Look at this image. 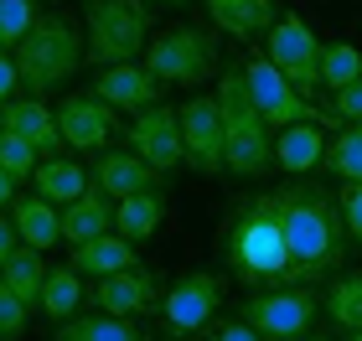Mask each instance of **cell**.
<instances>
[{
    "label": "cell",
    "instance_id": "obj_4",
    "mask_svg": "<svg viewBox=\"0 0 362 341\" xmlns=\"http://www.w3.org/2000/svg\"><path fill=\"white\" fill-rule=\"evenodd\" d=\"M83 11H88L83 62H93V68L104 73V68L145 57L151 26H156V11L145 6V0H83Z\"/></svg>",
    "mask_w": 362,
    "mask_h": 341
},
{
    "label": "cell",
    "instance_id": "obj_17",
    "mask_svg": "<svg viewBox=\"0 0 362 341\" xmlns=\"http://www.w3.org/2000/svg\"><path fill=\"white\" fill-rule=\"evenodd\" d=\"M0 129H11V135H21L31 150H37L42 160L57 155L62 145V129H57V109H47L42 99H11L6 109H0Z\"/></svg>",
    "mask_w": 362,
    "mask_h": 341
},
{
    "label": "cell",
    "instance_id": "obj_11",
    "mask_svg": "<svg viewBox=\"0 0 362 341\" xmlns=\"http://www.w3.org/2000/svg\"><path fill=\"white\" fill-rule=\"evenodd\" d=\"M57 129H62V145H73V150H93V155L114 150V140L129 135L124 119H119V109L98 104L93 93H88V99H83V93H68V99L57 104Z\"/></svg>",
    "mask_w": 362,
    "mask_h": 341
},
{
    "label": "cell",
    "instance_id": "obj_41",
    "mask_svg": "<svg viewBox=\"0 0 362 341\" xmlns=\"http://www.w3.org/2000/svg\"><path fill=\"white\" fill-rule=\"evenodd\" d=\"M352 341H362V331H352Z\"/></svg>",
    "mask_w": 362,
    "mask_h": 341
},
{
    "label": "cell",
    "instance_id": "obj_42",
    "mask_svg": "<svg viewBox=\"0 0 362 341\" xmlns=\"http://www.w3.org/2000/svg\"><path fill=\"white\" fill-rule=\"evenodd\" d=\"M310 341H326V336H310Z\"/></svg>",
    "mask_w": 362,
    "mask_h": 341
},
{
    "label": "cell",
    "instance_id": "obj_32",
    "mask_svg": "<svg viewBox=\"0 0 362 341\" xmlns=\"http://www.w3.org/2000/svg\"><path fill=\"white\" fill-rule=\"evenodd\" d=\"M37 166H42V155L31 150V145H26L21 135L0 129V171H11L16 181H21V176H37Z\"/></svg>",
    "mask_w": 362,
    "mask_h": 341
},
{
    "label": "cell",
    "instance_id": "obj_38",
    "mask_svg": "<svg viewBox=\"0 0 362 341\" xmlns=\"http://www.w3.org/2000/svg\"><path fill=\"white\" fill-rule=\"evenodd\" d=\"M21 249V233H16V222L11 217H0V269L11 264V253Z\"/></svg>",
    "mask_w": 362,
    "mask_h": 341
},
{
    "label": "cell",
    "instance_id": "obj_2",
    "mask_svg": "<svg viewBox=\"0 0 362 341\" xmlns=\"http://www.w3.org/2000/svg\"><path fill=\"white\" fill-rule=\"evenodd\" d=\"M223 258L249 289L290 285V249H285V222H279L274 191H254L233 207V217L223 227Z\"/></svg>",
    "mask_w": 362,
    "mask_h": 341
},
{
    "label": "cell",
    "instance_id": "obj_31",
    "mask_svg": "<svg viewBox=\"0 0 362 341\" xmlns=\"http://www.w3.org/2000/svg\"><path fill=\"white\" fill-rule=\"evenodd\" d=\"M326 316L347 331H362V274H341L326 295Z\"/></svg>",
    "mask_w": 362,
    "mask_h": 341
},
{
    "label": "cell",
    "instance_id": "obj_34",
    "mask_svg": "<svg viewBox=\"0 0 362 341\" xmlns=\"http://www.w3.org/2000/svg\"><path fill=\"white\" fill-rule=\"evenodd\" d=\"M332 119H341V124H362V78L357 83H347L332 99Z\"/></svg>",
    "mask_w": 362,
    "mask_h": 341
},
{
    "label": "cell",
    "instance_id": "obj_18",
    "mask_svg": "<svg viewBox=\"0 0 362 341\" xmlns=\"http://www.w3.org/2000/svg\"><path fill=\"white\" fill-rule=\"evenodd\" d=\"M212 11V26L228 31L238 42H254V37H269L274 21H279V6L274 0H202Z\"/></svg>",
    "mask_w": 362,
    "mask_h": 341
},
{
    "label": "cell",
    "instance_id": "obj_24",
    "mask_svg": "<svg viewBox=\"0 0 362 341\" xmlns=\"http://www.w3.org/2000/svg\"><path fill=\"white\" fill-rule=\"evenodd\" d=\"M31 181H37V197H47L52 207H57V202H62V207H73V202L93 186V181H88V171L78 166V160H57V155H52V160H42Z\"/></svg>",
    "mask_w": 362,
    "mask_h": 341
},
{
    "label": "cell",
    "instance_id": "obj_13",
    "mask_svg": "<svg viewBox=\"0 0 362 341\" xmlns=\"http://www.w3.org/2000/svg\"><path fill=\"white\" fill-rule=\"evenodd\" d=\"M129 150H135L145 166H156L160 176H171L176 166H187V140H181V119H176V109L166 104H156V109H145L135 114V124H129Z\"/></svg>",
    "mask_w": 362,
    "mask_h": 341
},
{
    "label": "cell",
    "instance_id": "obj_22",
    "mask_svg": "<svg viewBox=\"0 0 362 341\" xmlns=\"http://www.w3.org/2000/svg\"><path fill=\"white\" fill-rule=\"evenodd\" d=\"M104 233H114V207H109V197L98 186H88L83 197L62 213V238L78 249V243H93V238H104Z\"/></svg>",
    "mask_w": 362,
    "mask_h": 341
},
{
    "label": "cell",
    "instance_id": "obj_16",
    "mask_svg": "<svg viewBox=\"0 0 362 341\" xmlns=\"http://www.w3.org/2000/svg\"><path fill=\"white\" fill-rule=\"evenodd\" d=\"M93 305L104 316H145V311H160V285L151 269H124L93 285Z\"/></svg>",
    "mask_w": 362,
    "mask_h": 341
},
{
    "label": "cell",
    "instance_id": "obj_15",
    "mask_svg": "<svg viewBox=\"0 0 362 341\" xmlns=\"http://www.w3.org/2000/svg\"><path fill=\"white\" fill-rule=\"evenodd\" d=\"M88 176H93V186L104 191V197H119V202L140 197V191H166V181H171V176H160L156 166H145L129 145H124V150H104L93 160Z\"/></svg>",
    "mask_w": 362,
    "mask_h": 341
},
{
    "label": "cell",
    "instance_id": "obj_28",
    "mask_svg": "<svg viewBox=\"0 0 362 341\" xmlns=\"http://www.w3.org/2000/svg\"><path fill=\"white\" fill-rule=\"evenodd\" d=\"M357 78H362V52L352 42H326L321 47V88L341 93L347 83H357Z\"/></svg>",
    "mask_w": 362,
    "mask_h": 341
},
{
    "label": "cell",
    "instance_id": "obj_26",
    "mask_svg": "<svg viewBox=\"0 0 362 341\" xmlns=\"http://www.w3.org/2000/svg\"><path fill=\"white\" fill-rule=\"evenodd\" d=\"M0 280H6V285L16 289V295H21V300H26V311H42V285H47V258H42L37 249H26V243H21V249H16V253H11V264H6V269H0Z\"/></svg>",
    "mask_w": 362,
    "mask_h": 341
},
{
    "label": "cell",
    "instance_id": "obj_1",
    "mask_svg": "<svg viewBox=\"0 0 362 341\" xmlns=\"http://www.w3.org/2000/svg\"><path fill=\"white\" fill-rule=\"evenodd\" d=\"M274 202L290 249V285H316L326 274H337L347 258V238H341L347 222L337 217L332 191L305 181V176H290L285 186H274Z\"/></svg>",
    "mask_w": 362,
    "mask_h": 341
},
{
    "label": "cell",
    "instance_id": "obj_33",
    "mask_svg": "<svg viewBox=\"0 0 362 341\" xmlns=\"http://www.w3.org/2000/svg\"><path fill=\"white\" fill-rule=\"evenodd\" d=\"M26 316H31L26 300L16 295L6 280H0V341H16V336H21V331H26Z\"/></svg>",
    "mask_w": 362,
    "mask_h": 341
},
{
    "label": "cell",
    "instance_id": "obj_25",
    "mask_svg": "<svg viewBox=\"0 0 362 341\" xmlns=\"http://www.w3.org/2000/svg\"><path fill=\"white\" fill-rule=\"evenodd\" d=\"M78 305H83V274H78L73 264L47 269V285H42V316H47V321H73Z\"/></svg>",
    "mask_w": 362,
    "mask_h": 341
},
{
    "label": "cell",
    "instance_id": "obj_39",
    "mask_svg": "<svg viewBox=\"0 0 362 341\" xmlns=\"http://www.w3.org/2000/svg\"><path fill=\"white\" fill-rule=\"evenodd\" d=\"M6 207H16V176L0 171V213H6Z\"/></svg>",
    "mask_w": 362,
    "mask_h": 341
},
{
    "label": "cell",
    "instance_id": "obj_3",
    "mask_svg": "<svg viewBox=\"0 0 362 341\" xmlns=\"http://www.w3.org/2000/svg\"><path fill=\"white\" fill-rule=\"evenodd\" d=\"M218 114H223V140H228V171L233 176H264L274 166V129L264 124L243 68H228L218 78Z\"/></svg>",
    "mask_w": 362,
    "mask_h": 341
},
{
    "label": "cell",
    "instance_id": "obj_30",
    "mask_svg": "<svg viewBox=\"0 0 362 341\" xmlns=\"http://www.w3.org/2000/svg\"><path fill=\"white\" fill-rule=\"evenodd\" d=\"M37 21H42L37 0H0V52H16L37 31Z\"/></svg>",
    "mask_w": 362,
    "mask_h": 341
},
{
    "label": "cell",
    "instance_id": "obj_6",
    "mask_svg": "<svg viewBox=\"0 0 362 341\" xmlns=\"http://www.w3.org/2000/svg\"><path fill=\"white\" fill-rule=\"evenodd\" d=\"M145 68H151L166 88H202L218 73V37L207 26H171L151 37L145 47Z\"/></svg>",
    "mask_w": 362,
    "mask_h": 341
},
{
    "label": "cell",
    "instance_id": "obj_20",
    "mask_svg": "<svg viewBox=\"0 0 362 341\" xmlns=\"http://www.w3.org/2000/svg\"><path fill=\"white\" fill-rule=\"evenodd\" d=\"M73 269H78V274H88V280H109V274L140 269V258H135V243H129V238L104 233V238L78 243V249H73Z\"/></svg>",
    "mask_w": 362,
    "mask_h": 341
},
{
    "label": "cell",
    "instance_id": "obj_9",
    "mask_svg": "<svg viewBox=\"0 0 362 341\" xmlns=\"http://www.w3.org/2000/svg\"><path fill=\"white\" fill-rule=\"evenodd\" d=\"M243 78H249V93H254V104L259 114H264V124L274 129H290V124H337L332 114H321L310 99H300V93L290 88V78L274 68L269 57H249L243 62Z\"/></svg>",
    "mask_w": 362,
    "mask_h": 341
},
{
    "label": "cell",
    "instance_id": "obj_5",
    "mask_svg": "<svg viewBox=\"0 0 362 341\" xmlns=\"http://www.w3.org/2000/svg\"><path fill=\"white\" fill-rule=\"evenodd\" d=\"M83 68V31L68 16H42L37 31L16 47V73L26 93H52Z\"/></svg>",
    "mask_w": 362,
    "mask_h": 341
},
{
    "label": "cell",
    "instance_id": "obj_35",
    "mask_svg": "<svg viewBox=\"0 0 362 341\" xmlns=\"http://www.w3.org/2000/svg\"><path fill=\"white\" fill-rule=\"evenodd\" d=\"M341 222L352 238H362V181H341Z\"/></svg>",
    "mask_w": 362,
    "mask_h": 341
},
{
    "label": "cell",
    "instance_id": "obj_8",
    "mask_svg": "<svg viewBox=\"0 0 362 341\" xmlns=\"http://www.w3.org/2000/svg\"><path fill=\"white\" fill-rule=\"evenodd\" d=\"M321 300L310 295V285H285V289H259L243 300V326H254L264 341H295L310 331Z\"/></svg>",
    "mask_w": 362,
    "mask_h": 341
},
{
    "label": "cell",
    "instance_id": "obj_40",
    "mask_svg": "<svg viewBox=\"0 0 362 341\" xmlns=\"http://www.w3.org/2000/svg\"><path fill=\"white\" fill-rule=\"evenodd\" d=\"M160 6H187V0H160Z\"/></svg>",
    "mask_w": 362,
    "mask_h": 341
},
{
    "label": "cell",
    "instance_id": "obj_21",
    "mask_svg": "<svg viewBox=\"0 0 362 341\" xmlns=\"http://www.w3.org/2000/svg\"><path fill=\"white\" fill-rule=\"evenodd\" d=\"M11 222H16V233H21V243H26V249H37V253H47L62 238V213L47 197H16Z\"/></svg>",
    "mask_w": 362,
    "mask_h": 341
},
{
    "label": "cell",
    "instance_id": "obj_37",
    "mask_svg": "<svg viewBox=\"0 0 362 341\" xmlns=\"http://www.w3.org/2000/svg\"><path fill=\"white\" fill-rule=\"evenodd\" d=\"M207 341H264V336H259L254 326H243V321H228V326H218Z\"/></svg>",
    "mask_w": 362,
    "mask_h": 341
},
{
    "label": "cell",
    "instance_id": "obj_27",
    "mask_svg": "<svg viewBox=\"0 0 362 341\" xmlns=\"http://www.w3.org/2000/svg\"><path fill=\"white\" fill-rule=\"evenodd\" d=\"M52 341H145L135 326H129L124 316H73V321H62L57 336Z\"/></svg>",
    "mask_w": 362,
    "mask_h": 341
},
{
    "label": "cell",
    "instance_id": "obj_7",
    "mask_svg": "<svg viewBox=\"0 0 362 341\" xmlns=\"http://www.w3.org/2000/svg\"><path fill=\"white\" fill-rule=\"evenodd\" d=\"M321 47H326V42H321L295 11H279L274 31L264 37V57L290 78V88L305 99V93L321 88Z\"/></svg>",
    "mask_w": 362,
    "mask_h": 341
},
{
    "label": "cell",
    "instance_id": "obj_29",
    "mask_svg": "<svg viewBox=\"0 0 362 341\" xmlns=\"http://www.w3.org/2000/svg\"><path fill=\"white\" fill-rule=\"evenodd\" d=\"M326 171L341 181H362V124L337 129V140L326 145Z\"/></svg>",
    "mask_w": 362,
    "mask_h": 341
},
{
    "label": "cell",
    "instance_id": "obj_23",
    "mask_svg": "<svg viewBox=\"0 0 362 341\" xmlns=\"http://www.w3.org/2000/svg\"><path fill=\"white\" fill-rule=\"evenodd\" d=\"M160 217H166V191H140V197H124L114 207V233L129 243H145V238H156Z\"/></svg>",
    "mask_w": 362,
    "mask_h": 341
},
{
    "label": "cell",
    "instance_id": "obj_14",
    "mask_svg": "<svg viewBox=\"0 0 362 341\" xmlns=\"http://www.w3.org/2000/svg\"><path fill=\"white\" fill-rule=\"evenodd\" d=\"M88 93H93L98 104L119 109V114H145V109L160 104L166 83H160V78L145 68V62H119V68H104V73H98Z\"/></svg>",
    "mask_w": 362,
    "mask_h": 341
},
{
    "label": "cell",
    "instance_id": "obj_19",
    "mask_svg": "<svg viewBox=\"0 0 362 341\" xmlns=\"http://www.w3.org/2000/svg\"><path fill=\"white\" fill-rule=\"evenodd\" d=\"M274 166L290 171V176H305V171L326 166V135H321V124H290V129H279V135H274Z\"/></svg>",
    "mask_w": 362,
    "mask_h": 341
},
{
    "label": "cell",
    "instance_id": "obj_10",
    "mask_svg": "<svg viewBox=\"0 0 362 341\" xmlns=\"http://www.w3.org/2000/svg\"><path fill=\"white\" fill-rule=\"evenodd\" d=\"M218 305H223V280L212 269H192L160 295V326L171 336H197Z\"/></svg>",
    "mask_w": 362,
    "mask_h": 341
},
{
    "label": "cell",
    "instance_id": "obj_12",
    "mask_svg": "<svg viewBox=\"0 0 362 341\" xmlns=\"http://www.w3.org/2000/svg\"><path fill=\"white\" fill-rule=\"evenodd\" d=\"M181 119V140H187V166L197 176H218L228 171V140H223V114H218V99L197 93L176 109Z\"/></svg>",
    "mask_w": 362,
    "mask_h": 341
},
{
    "label": "cell",
    "instance_id": "obj_36",
    "mask_svg": "<svg viewBox=\"0 0 362 341\" xmlns=\"http://www.w3.org/2000/svg\"><path fill=\"white\" fill-rule=\"evenodd\" d=\"M16 88H21V73H16V57L0 52V109L16 99Z\"/></svg>",
    "mask_w": 362,
    "mask_h": 341
}]
</instances>
